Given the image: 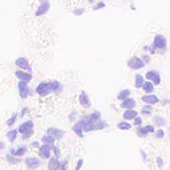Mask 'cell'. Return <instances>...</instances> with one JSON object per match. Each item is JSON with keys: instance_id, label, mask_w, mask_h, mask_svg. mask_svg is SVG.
<instances>
[{"instance_id": "6da1fadb", "label": "cell", "mask_w": 170, "mask_h": 170, "mask_svg": "<svg viewBox=\"0 0 170 170\" xmlns=\"http://www.w3.org/2000/svg\"><path fill=\"white\" fill-rule=\"evenodd\" d=\"M151 47L157 50V53H161L164 55L166 52V48H168V40L164 35H155L154 39H153V44Z\"/></svg>"}, {"instance_id": "7a4b0ae2", "label": "cell", "mask_w": 170, "mask_h": 170, "mask_svg": "<svg viewBox=\"0 0 170 170\" xmlns=\"http://www.w3.org/2000/svg\"><path fill=\"white\" fill-rule=\"evenodd\" d=\"M17 132L21 134V138H23V140H28L32 134H33V122H32V121L23 122V124L19 126Z\"/></svg>"}, {"instance_id": "3957f363", "label": "cell", "mask_w": 170, "mask_h": 170, "mask_svg": "<svg viewBox=\"0 0 170 170\" xmlns=\"http://www.w3.org/2000/svg\"><path fill=\"white\" fill-rule=\"evenodd\" d=\"M145 63H144V60L141 59V57L138 56H133V57H130V59L128 60V67L130 68V69H133V71H140V69H142V68H145Z\"/></svg>"}, {"instance_id": "277c9868", "label": "cell", "mask_w": 170, "mask_h": 170, "mask_svg": "<svg viewBox=\"0 0 170 170\" xmlns=\"http://www.w3.org/2000/svg\"><path fill=\"white\" fill-rule=\"evenodd\" d=\"M145 77H146V80H150L151 82H153L154 86H157V85L161 84V75H160V72L155 71V69L147 71L145 73Z\"/></svg>"}, {"instance_id": "5b68a950", "label": "cell", "mask_w": 170, "mask_h": 170, "mask_svg": "<svg viewBox=\"0 0 170 170\" xmlns=\"http://www.w3.org/2000/svg\"><path fill=\"white\" fill-rule=\"evenodd\" d=\"M17 89H19V96L21 99H27L28 96L32 95V90L29 89V86H28V82H25V81H19Z\"/></svg>"}, {"instance_id": "8992f818", "label": "cell", "mask_w": 170, "mask_h": 170, "mask_svg": "<svg viewBox=\"0 0 170 170\" xmlns=\"http://www.w3.org/2000/svg\"><path fill=\"white\" fill-rule=\"evenodd\" d=\"M50 92H52V86H50V82H47V81L40 82L37 85V88H36V93L40 96H48Z\"/></svg>"}, {"instance_id": "52a82bcc", "label": "cell", "mask_w": 170, "mask_h": 170, "mask_svg": "<svg viewBox=\"0 0 170 170\" xmlns=\"http://www.w3.org/2000/svg\"><path fill=\"white\" fill-rule=\"evenodd\" d=\"M25 165H27V168L29 170H36L37 168H40L41 161L36 157H28L27 160H25Z\"/></svg>"}, {"instance_id": "ba28073f", "label": "cell", "mask_w": 170, "mask_h": 170, "mask_svg": "<svg viewBox=\"0 0 170 170\" xmlns=\"http://www.w3.org/2000/svg\"><path fill=\"white\" fill-rule=\"evenodd\" d=\"M141 100L144 101L145 104H150V105H154V104H158L160 102V97L154 93H146L145 96L141 97Z\"/></svg>"}, {"instance_id": "9c48e42d", "label": "cell", "mask_w": 170, "mask_h": 170, "mask_svg": "<svg viewBox=\"0 0 170 170\" xmlns=\"http://www.w3.org/2000/svg\"><path fill=\"white\" fill-rule=\"evenodd\" d=\"M49 8H50V2H49V0H43V2H41V4L39 5L37 11L35 12V15H36V16L45 15V13L49 11Z\"/></svg>"}, {"instance_id": "30bf717a", "label": "cell", "mask_w": 170, "mask_h": 170, "mask_svg": "<svg viewBox=\"0 0 170 170\" xmlns=\"http://www.w3.org/2000/svg\"><path fill=\"white\" fill-rule=\"evenodd\" d=\"M84 128H85V118H82V120H80L78 122H76V124H75L73 132L78 137H82V136H84Z\"/></svg>"}, {"instance_id": "8fae6325", "label": "cell", "mask_w": 170, "mask_h": 170, "mask_svg": "<svg viewBox=\"0 0 170 170\" xmlns=\"http://www.w3.org/2000/svg\"><path fill=\"white\" fill-rule=\"evenodd\" d=\"M15 65L19 67L20 69H25V71H31V65L28 63V60L25 57H17L15 60Z\"/></svg>"}, {"instance_id": "7c38bea8", "label": "cell", "mask_w": 170, "mask_h": 170, "mask_svg": "<svg viewBox=\"0 0 170 170\" xmlns=\"http://www.w3.org/2000/svg\"><path fill=\"white\" fill-rule=\"evenodd\" d=\"M55 145H50V144H43V146L40 147V155L43 158H50V150L53 149Z\"/></svg>"}, {"instance_id": "4fadbf2b", "label": "cell", "mask_w": 170, "mask_h": 170, "mask_svg": "<svg viewBox=\"0 0 170 170\" xmlns=\"http://www.w3.org/2000/svg\"><path fill=\"white\" fill-rule=\"evenodd\" d=\"M136 105H137L136 100L132 99V97H128V99L122 100V102H121V108H124V109H134Z\"/></svg>"}, {"instance_id": "5bb4252c", "label": "cell", "mask_w": 170, "mask_h": 170, "mask_svg": "<svg viewBox=\"0 0 170 170\" xmlns=\"http://www.w3.org/2000/svg\"><path fill=\"white\" fill-rule=\"evenodd\" d=\"M60 161L59 157H50L48 162V170H59L60 169Z\"/></svg>"}, {"instance_id": "9a60e30c", "label": "cell", "mask_w": 170, "mask_h": 170, "mask_svg": "<svg viewBox=\"0 0 170 170\" xmlns=\"http://www.w3.org/2000/svg\"><path fill=\"white\" fill-rule=\"evenodd\" d=\"M47 133H48L49 136H52L55 140H60L61 137H63V136L65 134V133L63 132V130H60V129H57V128H49V129H48V132H47Z\"/></svg>"}, {"instance_id": "2e32d148", "label": "cell", "mask_w": 170, "mask_h": 170, "mask_svg": "<svg viewBox=\"0 0 170 170\" xmlns=\"http://www.w3.org/2000/svg\"><path fill=\"white\" fill-rule=\"evenodd\" d=\"M15 76L17 78H19L20 81H25V82H29L32 80V75L31 73H25V72H23V69L21 71H17Z\"/></svg>"}, {"instance_id": "e0dca14e", "label": "cell", "mask_w": 170, "mask_h": 170, "mask_svg": "<svg viewBox=\"0 0 170 170\" xmlns=\"http://www.w3.org/2000/svg\"><path fill=\"white\" fill-rule=\"evenodd\" d=\"M78 101H80L81 106L90 108V100H89V97H88V95H86L85 92H82L81 95H80V97H78Z\"/></svg>"}, {"instance_id": "ac0fdd59", "label": "cell", "mask_w": 170, "mask_h": 170, "mask_svg": "<svg viewBox=\"0 0 170 170\" xmlns=\"http://www.w3.org/2000/svg\"><path fill=\"white\" fill-rule=\"evenodd\" d=\"M137 110H134V109H126L125 110V113L122 114V117H124V120H134V118L137 117Z\"/></svg>"}, {"instance_id": "d6986e66", "label": "cell", "mask_w": 170, "mask_h": 170, "mask_svg": "<svg viewBox=\"0 0 170 170\" xmlns=\"http://www.w3.org/2000/svg\"><path fill=\"white\" fill-rule=\"evenodd\" d=\"M153 121H154L155 126H158V128H164V126L166 125V120L162 117V116H160V114L153 116Z\"/></svg>"}, {"instance_id": "ffe728a7", "label": "cell", "mask_w": 170, "mask_h": 170, "mask_svg": "<svg viewBox=\"0 0 170 170\" xmlns=\"http://www.w3.org/2000/svg\"><path fill=\"white\" fill-rule=\"evenodd\" d=\"M50 86H52V92L56 93V95H60L63 92V85L59 81H52L50 82Z\"/></svg>"}, {"instance_id": "44dd1931", "label": "cell", "mask_w": 170, "mask_h": 170, "mask_svg": "<svg viewBox=\"0 0 170 170\" xmlns=\"http://www.w3.org/2000/svg\"><path fill=\"white\" fill-rule=\"evenodd\" d=\"M142 89L145 90V93H153V90H154V84L151 82L150 80H146L145 82H144V85H142Z\"/></svg>"}, {"instance_id": "7402d4cb", "label": "cell", "mask_w": 170, "mask_h": 170, "mask_svg": "<svg viewBox=\"0 0 170 170\" xmlns=\"http://www.w3.org/2000/svg\"><path fill=\"white\" fill-rule=\"evenodd\" d=\"M144 82H145V80H144V76L142 75H136V77H134V86H136V88L137 89L142 88Z\"/></svg>"}, {"instance_id": "603a6c76", "label": "cell", "mask_w": 170, "mask_h": 170, "mask_svg": "<svg viewBox=\"0 0 170 170\" xmlns=\"http://www.w3.org/2000/svg\"><path fill=\"white\" fill-rule=\"evenodd\" d=\"M151 113H153V106L150 104H146L145 106L141 108V114L142 116H150Z\"/></svg>"}, {"instance_id": "cb8c5ba5", "label": "cell", "mask_w": 170, "mask_h": 170, "mask_svg": "<svg viewBox=\"0 0 170 170\" xmlns=\"http://www.w3.org/2000/svg\"><path fill=\"white\" fill-rule=\"evenodd\" d=\"M130 89H122V90H120V92H118V95H117V99L118 100H125V99H128V97L130 96Z\"/></svg>"}, {"instance_id": "d4e9b609", "label": "cell", "mask_w": 170, "mask_h": 170, "mask_svg": "<svg viewBox=\"0 0 170 170\" xmlns=\"http://www.w3.org/2000/svg\"><path fill=\"white\" fill-rule=\"evenodd\" d=\"M137 134H138V137H141V138H146L147 134H149V132L145 129V126L138 125V128H137Z\"/></svg>"}, {"instance_id": "484cf974", "label": "cell", "mask_w": 170, "mask_h": 170, "mask_svg": "<svg viewBox=\"0 0 170 170\" xmlns=\"http://www.w3.org/2000/svg\"><path fill=\"white\" fill-rule=\"evenodd\" d=\"M41 142H43V144H50V145H55V138H53L52 136H49L48 133H47L45 136H43Z\"/></svg>"}, {"instance_id": "4316f807", "label": "cell", "mask_w": 170, "mask_h": 170, "mask_svg": "<svg viewBox=\"0 0 170 170\" xmlns=\"http://www.w3.org/2000/svg\"><path fill=\"white\" fill-rule=\"evenodd\" d=\"M117 128H118V129H121V130H129L130 128H132V125H130L129 122L125 120V121L118 122V124H117Z\"/></svg>"}, {"instance_id": "83f0119b", "label": "cell", "mask_w": 170, "mask_h": 170, "mask_svg": "<svg viewBox=\"0 0 170 170\" xmlns=\"http://www.w3.org/2000/svg\"><path fill=\"white\" fill-rule=\"evenodd\" d=\"M17 130L15 129H12V130H9L8 133H7V138H8V141H11V142H13V141L16 140V136H17Z\"/></svg>"}, {"instance_id": "f1b7e54d", "label": "cell", "mask_w": 170, "mask_h": 170, "mask_svg": "<svg viewBox=\"0 0 170 170\" xmlns=\"http://www.w3.org/2000/svg\"><path fill=\"white\" fill-rule=\"evenodd\" d=\"M88 118L90 121H93V122H97L99 120H101V113L100 112H93L90 116H88Z\"/></svg>"}, {"instance_id": "f546056e", "label": "cell", "mask_w": 170, "mask_h": 170, "mask_svg": "<svg viewBox=\"0 0 170 170\" xmlns=\"http://www.w3.org/2000/svg\"><path fill=\"white\" fill-rule=\"evenodd\" d=\"M27 151H28V149L25 146H20V147H17V150H15L13 155H16V157H21V155H24Z\"/></svg>"}, {"instance_id": "4dcf8cb0", "label": "cell", "mask_w": 170, "mask_h": 170, "mask_svg": "<svg viewBox=\"0 0 170 170\" xmlns=\"http://www.w3.org/2000/svg\"><path fill=\"white\" fill-rule=\"evenodd\" d=\"M154 134V138H158V140H161V138H164V136H165V132L164 130H162L161 128H158L157 130H155V132L153 133Z\"/></svg>"}, {"instance_id": "1f68e13d", "label": "cell", "mask_w": 170, "mask_h": 170, "mask_svg": "<svg viewBox=\"0 0 170 170\" xmlns=\"http://www.w3.org/2000/svg\"><path fill=\"white\" fill-rule=\"evenodd\" d=\"M106 126V122L102 121V120H99L96 122V130H100V129H104Z\"/></svg>"}, {"instance_id": "d6a6232c", "label": "cell", "mask_w": 170, "mask_h": 170, "mask_svg": "<svg viewBox=\"0 0 170 170\" xmlns=\"http://www.w3.org/2000/svg\"><path fill=\"white\" fill-rule=\"evenodd\" d=\"M16 118H17V113H15V114H13V116H12V117H11V118H9V120H8V121H7V125H8V126H12L13 124H15V121H16Z\"/></svg>"}, {"instance_id": "836d02e7", "label": "cell", "mask_w": 170, "mask_h": 170, "mask_svg": "<svg viewBox=\"0 0 170 170\" xmlns=\"http://www.w3.org/2000/svg\"><path fill=\"white\" fill-rule=\"evenodd\" d=\"M84 12H85L84 8H76V9H73V15H76V16H81Z\"/></svg>"}, {"instance_id": "e575fe53", "label": "cell", "mask_w": 170, "mask_h": 170, "mask_svg": "<svg viewBox=\"0 0 170 170\" xmlns=\"http://www.w3.org/2000/svg\"><path fill=\"white\" fill-rule=\"evenodd\" d=\"M102 8H105V3H104V2L97 3V4L93 7V9H95V11H97V9H102Z\"/></svg>"}, {"instance_id": "d590c367", "label": "cell", "mask_w": 170, "mask_h": 170, "mask_svg": "<svg viewBox=\"0 0 170 170\" xmlns=\"http://www.w3.org/2000/svg\"><path fill=\"white\" fill-rule=\"evenodd\" d=\"M141 59L144 60V63H145V64H149L150 61H151V57H150L149 55H144L142 57H141Z\"/></svg>"}, {"instance_id": "8d00e7d4", "label": "cell", "mask_w": 170, "mask_h": 170, "mask_svg": "<svg viewBox=\"0 0 170 170\" xmlns=\"http://www.w3.org/2000/svg\"><path fill=\"white\" fill-rule=\"evenodd\" d=\"M145 129H146L149 133H154V132H155L154 125H146V126H145Z\"/></svg>"}, {"instance_id": "74e56055", "label": "cell", "mask_w": 170, "mask_h": 170, "mask_svg": "<svg viewBox=\"0 0 170 170\" xmlns=\"http://www.w3.org/2000/svg\"><path fill=\"white\" fill-rule=\"evenodd\" d=\"M82 165H84V161H82V160H78V162H77V165H76V169H75V170H81Z\"/></svg>"}, {"instance_id": "f35d334b", "label": "cell", "mask_w": 170, "mask_h": 170, "mask_svg": "<svg viewBox=\"0 0 170 170\" xmlns=\"http://www.w3.org/2000/svg\"><path fill=\"white\" fill-rule=\"evenodd\" d=\"M7 161H8V162H13V164H19V161H17L16 158L11 157V155H7Z\"/></svg>"}, {"instance_id": "ab89813d", "label": "cell", "mask_w": 170, "mask_h": 170, "mask_svg": "<svg viewBox=\"0 0 170 170\" xmlns=\"http://www.w3.org/2000/svg\"><path fill=\"white\" fill-rule=\"evenodd\" d=\"M157 165L160 166V168H162V166H164V158H162V157H157Z\"/></svg>"}, {"instance_id": "60d3db41", "label": "cell", "mask_w": 170, "mask_h": 170, "mask_svg": "<svg viewBox=\"0 0 170 170\" xmlns=\"http://www.w3.org/2000/svg\"><path fill=\"white\" fill-rule=\"evenodd\" d=\"M134 124H136L137 126H138V125H141V124H142V118H141V117H138V116H137V117L134 118Z\"/></svg>"}, {"instance_id": "b9f144b4", "label": "cell", "mask_w": 170, "mask_h": 170, "mask_svg": "<svg viewBox=\"0 0 170 170\" xmlns=\"http://www.w3.org/2000/svg\"><path fill=\"white\" fill-rule=\"evenodd\" d=\"M76 116H77V112H72V113L69 114V120H71V121H75Z\"/></svg>"}, {"instance_id": "7bdbcfd3", "label": "cell", "mask_w": 170, "mask_h": 170, "mask_svg": "<svg viewBox=\"0 0 170 170\" xmlns=\"http://www.w3.org/2000/svg\"><path fill=\"white\" fill-rule=\"evenodd\" d=\"M53 151H55V154H56V157H60V150H59V147L57 146H53Z\"/></svg>"}, {"instance_id": "ee69618b", "label": "cell", "mask_w": 170, "mask_h": 170, "mask_svg": "<svg viewBox=\"0 0 170 170\" xmlns=\"http://www.w3.org/2000/svg\"><path fill=\"white\" fill-rule=\"evenodd\" d=\"M141 155H142V161H146V153L144 150H141Z\"/></svg>"}, {"instance_id": "f6af8a7d", "label": "cell", "mask_w": 170, "mask_h": 170, "mask_svg": "<svg viewBox=\"0 0 170 170\" xmlns=\"http://www.w3.org/2000/svg\"><path fill=\"white\" fill-rule=\"evenodd\" d=\"M5 149V145H4V142H2V141H0V151H3Z\"/></svg>"}, {"instance_id": "bcb514c9", "label": "cell", "mask_w": 170, "mask_h": 170, "mask_svg": "<svg viewBox=\"0 0 170 170\" xmlns=\"http://www.w3.org/2000/svg\"><path fill=\"white\" fill-rule=\"evenodd\" d=\"M60 170H67V162L63 165H60Z\"/></svg>"}, {"instance_id": "7dc6e473", "label": "cell", "mask_w": 170, "mask_h": 170, "mask_svg": "<svg viewBox=\"0 0 170 170\" xmlns=\"http://www.w3.org/2000/svg\"><path fill=\"white\" fill-rule=\"evenodd\" d=\"M25 113H28V109H27V108H25V109H23V112H21V113H20V116H21V117H23V116H24Z\"/></svg>"}, {"instance_id": "c3c4849f", "label": "cell", "mask_w": 170, "mask_h": 170, "mask_svg": "<svg viewBox=\"0 0 170 170\" xmlns=\"http://www.w3.org/2000/svg\"><path fill=\"white\" fill-rule=\"evenodd\" d=\"M149 48H150L149 45H145V47H144V50H145V52H147V50H149Z\"/></svg>"}, {"instance_id": "681fc988", "label": "cell", "mask_w": 170, "mask_h": 170, "mask_svg": "<svg viewBox=\"0 0 170 170\" xmlns=\"http://www.w3.org/2000/svg\"><path fill=\"white\" fill-rule=\"evenodd\" d=\"M32 146H33V147H37V146H39V142H33V144H32Z\"/></svg>"}, {"instance_id": "f907efd6", "label": "cell", "mask_w": 170, "mask_h": 170, "mask_svg": "<svg viewBox=\"0 0 170 170\" xmlns=\"http://www.w3.org/2000/svg\"><path fill=\"white\" fill-rule=\"evenodd\" d=\"M88 2H95V0H88Z\"/></svg>"}, {"instance_id": "816d5d0a", "label": "cell", "mask_w": 170, "mask_h": 170, "mask_svg": "<svg viewBox=\"0 0 170 170\" xmlns=\"http://www.w3.org/2000/svg\"><path fill=\"white\" fill-rule=\"evenodd\" d=\"M169 137H170V129H169Z\"/></svg>"}]
</instances>
